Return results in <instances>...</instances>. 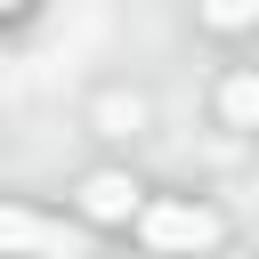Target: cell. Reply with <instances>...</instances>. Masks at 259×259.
Returning a JSON list of instances; mask_svg holds the SVG:
<instances>
[{"instance_id":"2","label":"cell","mask_w":259,"mask_h":259,"mask_svg":"<svg viewBox=\"0 0 259 259\" xmlns=\"http://www.w3.org/2000/svg\"><path fill=\"white\" fill-rule=\"evenodd\" d=\"M0 251H24V259H81V235L40 219V210H0Z\"/></svg>"},{"instance_id":"5","label":"cell","mask_w":259,"mask_h":259,"mask_svg":"<svg viewBox=\"0 0 259 259\" xmlns=\"http://www.w3.org/2000/svg\"><path fill=\"white\" fill-rule=\"evenodd\" d=\"M251 16H259V0H202V24L210 32H243Z\"/></svg>"},{"instance_id":"3","label":"cell","mask_w":259,"mask_h":259,"mask_svg":"<svg viewBox=\"0 0 259 259\" xmlns=\"http://www.w3.org/2000/svg\"><path fill=\"white\" fill-rule=\"evenodd\" d=\"M138 210H146L138 178H121V170H89V178H81V219H97V227H130Z\"/></svg>"},{"instance_id":"1","label":"cell","mask_w":259,"mask_h":259,"mask_svg":"<svg viewBox=\"0 0 259 259\" xmlns=\"http://www.w3.org/2000/svg\"><path fill=\"white\" fill-rule=\"evenodd\" d=\"M138 235H146L154 251H170V259H194V251H219V243H227V219H219L210 202L162 194V202H146V210H138Z\"/></svg>"},{"instance_id":"4","label":"cell","mask_w":259,"mask_h":259,"mask_svg":"<svg viewBox=\"0 0 259 259\" xmlns=\"http://www.w3.org/2000/svg\"><path fill=\"white\" fill-rule=\"evenodd\" d=\"M219 113L235 130H259V73H227L219 81Z\"/></svg>"},{"instance_id":"6","label":"cell","mask_w":259,"mask_h":259,"mask_svg":"<svg viewBox=\"0 0 259 259\" xmlns=\"http://www.w3.org/2000/svg\"><path fill=\"white\" fill-rule=\"evenodd\" d=\"M24 8H32V0H0V16H24Z\"/></svg>"}]
</instances>
